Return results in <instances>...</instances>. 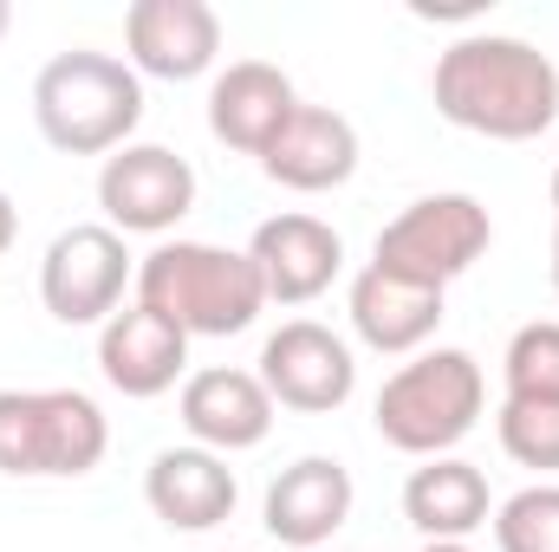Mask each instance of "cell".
<instances>
[{"label":"cell","mask_w":559,"mask_h":552,"mask_svg":"<svg viewBox=\"0 0 559 552\" xmlns=\"http://www.w3.org/2000/svg\"><path fill=\"white\" fill-rule=\"evenodd\" d=\"M436 111L488 143H534L559 124V65L514 33H468L436 59Z\"/></svg>","instance_id":"6da1fadb"},{"label":"cell","mask_w":559,"mask_h":552,"mask_svg":"<svg viewBox=\"0 0 559 552\" xmlns=\"http://www.w3.org/2000/svg\"><path fill=\"white\" fill-rule=\"evenodd\" d=\"M138 305L163 312L189 338H235L261 319L267 286L248 248L215 241H156L138 261Z\"/></svg>","instance_id":"7a4b0ae2"},{"label":"cell","mask_w":559,"mask_h":552,"mask_svg":"<svg viewBox=\"0 0 559 552\" xmlns=\"http://www.w3.org/2000/svg\"><path fill=\"white\" fill-rule=\"evenodd\" d=\"M33 124L59 156H111L143 124V79L131 59L72 46L33 79Z\"/></svg>","instance_id":"3957f363"},{"label":"cell","mask_w":559,"mask_h":552,"mask_svg":"<svg viewBox=\"0 0 559 552\" xmlns=\"http://www.w3.org/2000/svg\"><path fill=\"white\" fill-rule=\"evenodd\" d=\"M481 404H488L481 364L468 351H455V345H436V351H417L404 371L384 377V391L371 404V422L397 455L436 461L481 422Z\"/></svg>","instance_id":"277c9868"},{"label":"cell","mask_w":559,"mask_h":552,"mask_svg":"<svg viewBox=\"0 0 559 552\" xmlns=\"http://www.w3.org/2000/svg\"><path fill=\"white\" fill-rule=\"evenodd\" d=\"M111 422L85 391H0V475L79 481L105 461Z\"/></svg>","instance_id":"5b68a950"},{"label":"cell","mask_w":559,"mask_h":552,"mask_svg":"<svg viewBox=\"0 0 559 552\" xmlns=\"http://www.w3.org/2000/svg\"><path fill=\"white\" fill-rule=\"evenodd\" d=\"M495 241V221L475 195H417L397 221H384L378 248H371V267L397 279H417L449 292V279H462Z\"/></svg>","instance_id":"8992f818"},{"label":"cell","mask_w":559,"mask_h":552,"mask_svg":"<svg viewBox=\"0 0 559 552\" xmlns=\"http://www.w3.org/2000/svg\"><path fill=\"white\" fill-rule=\"evenodd\" d=\"M131 279H138V261H131L124 235L105 221H79V228L52 235V248L39 261V299L59 325H105L124 305Z\"/></svg>","instance_id":"52a82bcc"},{"label":"cell","mask_w":559,"mask_h":552,"mask_svg":"<svg viewBox=\"0 0 559 552\" xmlns=\"http://www.w3.org/2000/svg\"><path fill=\"white\" fill-rule=\"evenodd\" d=\"M274 397V410H299V416H332L352 404L358 391V358L352 345L319 325V319H286L274 338L261 345V371H254Z\"/></svg>","instance_id":"ba28073f"},{"label":"cell","mask_w":559,"mask_h":552,"mask_svg":"<svg viewBox=\"0 0 559 552\" xmlns=\"http://www.w3.org/2000/svg\"><path fill=\"white\" fill-rule=\"evenodd\" d=\"M98 208L118 235H169L195 208V169L169 143H124L98 169Z\"/></svg>","instance_id":"9c48e42d"},{"label":"cell","mask_w":559,"mask_h":552,"mask_svg":"<svg viewBox=\"0 0 559 552\" xmlns=\"http://www.w3.org/2000/svg\"><path fill=\"white\" fill-rule=\"evenodd\" d=\"M124 46L138 79L189 85L222 59V13L209 0H138L124 13Z\"/></svg>","instance_id":"30bf717a"},{"label":"cell","mask_w":559,"mask_h":552,"mask_svg":"<svg viewBox=\"0 0 559 552\" xmlns=\"http://www.w3.org/2000/svg\"><path fill=\"white\" fill-rule=\"evenodd\" d=\"M352 468L332 461V455H299L293 468H280L267 481V501H261V527L274 533L280 547L293 552H325L332 533L352 520Z\"/></svg>","instance_id":"8fae6325"},{"label":"cell","mask_w":559,"mask_h":552,"mask_svg":"<svg viewBox=\"0 0 559 552\" xmlns=\"http://www.w3.org/2000/svg\"><path fill=\"white\" fill-rule=\"evenodd\" d=\"M182 429L195 435V448H215V455H248L274 435V397L254 371H235V364H209L195 377H182Z\"/></svg>","instance_id":"7c38bea8"},{"label":"cell","mask_w":559,"mask_h":552,"mask_svg":"<svg viewBox=\"0 0 559 552\" xmlns=\"http://www.w3.org/2000/svg\"><path fill=\"white\" fill-rule=\"evenodd\" d=\"M98 371L118 397H163L182 384L189 371V332H176L163 312L150 305H118L105 325H98Z\"/></svg>","instance_id":"4fadbf2b"},{"label":"cell","mask_w":559,"mask_h":552,"mask_svg":"<svg viewBox=\"0 0 559 552\" xmlns=\"http://www.w3.org/2000/svg\"><path fill=\"white\" fill-rule=\"evenodd\" d=\"M143 501L150 514L169 527V533H209L235 514L241 501V481L228 468V455L215 448H156L150 468H143Z\"/></svg>","instance_id":"5bb4252c"},{"label":"cell","mask_w":559,"mask_h":552,"mask_svg":"<svg viewBox=\"0 0 559 552\" xmlns=\"http://www.w3.org/2000/svg\"><path fill=\"white\" fill-rule=\"evenodd\" d=\"M248 261L261 267L267 305H312L345 267V241L319 215H274V221L254 228Z\"/></svg>","instance_id":"9a60e30c"},{"label":"cell","mask_w":559,"mask_h":552,"mask_svg":"<svg viewBox=\"0 0 559 552\" xmlns=\"http://www.w3.org/2000/svg\"><path fill=\"white\" fill-rule=\"evenodd\" d=\"M293 111H299V92L267 59H235L209 85V131H215V143H228L241 156H267V143L286 131Z\"/></svg>","instance_id":"2e32d148"},{"label":"cell","mask_w":559,"mask_h":552,"mask_svg":"<svg viewBox=\"0 0 559 552\" xmlns=\"http://www.w3.org/2000/svg\"><path fill=\"white\" fill-rule=\"evenodd\" d=\"M261 169L274 176L280 189L293 195H325V189H345L358 176V131L352 118L325 111V105H299L286 118V131L267 143Z\"/></svg>","instance_id":"e0dca14e"},{"label":"cell","mask_w":559,"mask_h":552,"mask_svg":"<svg viewBox=\"0 0 559 552\" xmlns=\"http://www.w3.org/2000/svg\"><path fill=\"white\" fill-rule=\"evenodd\" d=\"M345 312H352V332L384 351V358H417L423 345L436 338L442 325V292L417 286V279H397L384 267H365L345 292Z\"/></svg>","instance_id":"ac0fdd59"},{"label":"cell","mask_w":559,"mask_h":552,"mask_svg":"<svg viewBox=\"0 0 559 552\" xmlns=\"http://www.w3.org/2000/svg\"><path fill=\"white\" fill-rule=\"evenodd\" d=\"M404 520L417 527L423 540H468L495 520V501H488V475L462 455H436L411 468L404 481Z\"/></svg>","instance_id":"d6986e66"},{"label":"cell","mask_w":559,"mask_h":552,"mask_svg":"<svg viewBox=\"0 0 559 552\" xmlns=\"http://www.w3.org/2000/svg\"><path fill=\"white\" fill-rule=\"evenodd\" d=\"M501 377L514 404H559V319H534L508 338Z\"/></svg>","instance_id":"ffe728a7"},{"label":"cell","mask_w":559,"mask_h":552,"mask_svg":"<svg viewBox=\"0 0 559 552\" xmlns=\"http://www.w3.org/2000/svg\"><path fill=\"white\" fill-rule=\"evenodd\" d=\"M488 527H495V547L501 552H559V481L508 494Z\"/></svg>","instance_id":"44dd1931"},{"label":"cell","mask_w":559,"mask_h":552,"mask_svg":"<svg viewBox=\"0 0 559 552\" xmlns=\"http://www.w3.org/2000/svg\"><path fill=\"white\" fill-rule=\"evenodd\" d=\"M495 435H501L508 461L540 468V475H559V404H514V397H501Z\"/></svg>","instance_id":"7402d4cb"},{"label":"cell","mask_w":559,"mask_h":552,"mask_svg":"<svg viewBox=\"0 0 559 552\" xmlns=\"http://www.w3.org/2000/svg\"><path fill=\"white\" fill-rule=\"evenodd\" d=\"M13 241H20V208H13V195L0 189V254H7Z\"/></svg>","instance_id":"603a6c76"},{"label":"cell","mask_w":559,"mask_h":552,"mask_svg":"<svg viewBox=\"0 0 559 552\" xmlns=\"http://www.w3.org/2000/svg\"><path fill=\"white\" fill-rule=\"evenodd\" d=\"M417 552H475V547H468V540H423Z\"/></svg>","instance_id":"cb8c5ba5"},{"label":"cell","mask_w":559,"mask_h":552,"mask_svg":"<svg viewBox=\"0 0 559 552\" xmlns=\"http://www.w3.org/2000/svg\"><path fill=\"white\" fill-rule=\"evenodd\" d=\"M554 292H559V208H554Z\"/></svg>","instance_id":"d4e9b609"},{"label":"cell","mask_w":559,"mask_h":552,"mask_svg":"<svg viewBox=\"0 0 559 552\" xmlns=\"http://www.w3.org/2000/svg\"><path fill=\"white\" fill-rule=\"evenodd\" d=\"M7 20H13V13H7V0H0V33H7Z\"/></svg>","instance_id":"484cf974"},{"label":"cell","mask_w":559,"mask_h":552,"mask_svg":"<svg viewBox=\"0 0 559 552\" xmlns=\"http://www.w3.org/2000/svg\"><path fill=\"white\" fill-rule=\"evenodd\" d=\"M554 208H559V169H554Z\"/></svg>","instance_id":"4316f807"},{"label":"cell","mask_w":559,"mask_h":552,"mask_svg":"<svg viewBox=\"0 0 559 552\" xmlns=\"http://www.w3.org/2000/svg\"><path fill=\"white\" fill-rule=\"evenodd\" d=\"M332 552H338V547H332Z\"/></svg>","instance_id":"83f0119b"}]
</instances>
